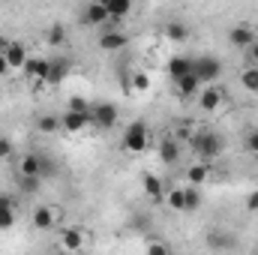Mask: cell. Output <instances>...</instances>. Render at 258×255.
Instances as JSON below:
<instances>
[{"label":"cell","mask_w":258,"mask_h":255,"mask_svg":"<svg viewBox=\"0 0 258 255\" xmlns=\"http://www.w3.org/2000/svg\"><path fill=\"white\" fill-rule=\"evenodd\" d=\"M222 138L216 135V132H195L192 135V150L198 159H204V162H210V159H216L219 153H222Z\"/></svg>","instance_id":"1"},{"label":"cell","mask_w":258,"mask_h":255,"mask_svg":"<svg viewBox=\"0 0 258 255\" xmlns=\"http://www.w3.org/2000/svg\"><path fill=\"white\" fill-rule=\"evenodd\" d=\"M150 144V132H147V123L144 120H132L123 132V150L129 153H144Z\"/></svg>","instance_id":"2"},{"label":"cell","mask_w":258,"mask_h":255,"mask_svg":"<svg viewBox=\"0 0 258 255\" xmlns=\"http://www.w3.org/2000/svg\"><path fill=\"white\" fill-rule=\"evenodd\" d=\"M192 72L201 78V84H216L219 81V75H222V63L216 60V57H198L192 63Z\"/></svg>","instance_id":"3"},{"label":"cell","mask_w":258,"mask_h":255,"mask_svg":"<svg viewBox=\"0 0 258 255\" xmlns=\"http://www.w3.org/2000/svg\"><path fill=\"white\" fill-rule=\"evenodd\" d=\"M48 63H51V60H45V57H27L24 72H27L33 90H42V84H45V78H48Z\"/></svg>","instance_id":"4"},{"label":"cell","mask_w":258,"mask_h":255,"mask_svg":"<svg viewBox=\"0 0 258 255\" xmlns=\"http://www.w3.org/2000/svg\"><path fill=\"white\" fill-rule=\"evenodd\" d=\"M90 117L99 129H111L117 123V105L114 102H99L96 108H90Z\"/></svg>","instance_id":"5"},{"label":"cell","mask_w":258,"mask_h":255,"mask_svg":"<svg viewBox=\"0 0 258 255\" xmlns=\"http://www.w3.org/2000/svg\"><path fill=\"white\" fill-rule=\"evenodd\" d=\"M222 99H225V96H222V90H219V87L204 84V87L198 90V108H201V111H207V114H213V111L222 105Z\"/></svg>","instance_id":"6"},{"label":"cell","mask_w":258,"mask_h":255,"mask_svg":"<svg viewBox=\"0 0 258 255\" xmlns=\"http://www.w3.org/2000/svg\"><path fill=\"white\" fill-rule=\"evenodd\" d=\"M60 123H63L66 132H81L87 123H93V117H90V111H72V108H66Z\"/></svg>","instance_id":"7"},{"label":"cell","mask_w":258,"mask_h":255,"mask_svg":"<svg viewBox=\"0 0 258 255\" xmlns=\"http://www.w3.org/2000/svg\"><path fill=\"white\" fill-rule=\"evenodd\" d=\"M84 21H87L90 27H105V24H108V9H105V3H99V0L87 3V9H84Z\"/></svg>","instance_id":"8"},{"label":"cell","mask_w":258,"mask_h":255,"mask_svg":"<svg viewBox=\"0 0 258 255\" xmlns=\"http://www.w3.org/2000/svg\"><path fill=\"white\" fill-rule=\"evenodd\" d=\"M126 33L123 30H102V36H99V48L102 51H120L123 45H126Z\"/></svg>","instance_id":"9"},{"label":"cell","mask_w":258,"mask_h":255,"mask_svg":"<svg viewBox=\"0 0 258 255\" xmlns=\"http://www.w3.org/2000/svg\"><path fill=\"white\" fill-rule=\"evenodd\" d=\"M255 39V33H252V27H246V24H237V27H231V33H228V42L234 45V48H249V42Z\"/></svg>","instance_id":"10"},{"label":"cell","mask_w":258,"mask_h":255,"mask_svg":"<svg viewBox=\"0 0 258 255\" xmlns=\"http://www.w3.org/2000/svg\"><path fill=\"white\" fill-rule=\"evenodd\" d=\"M159 159L165 162V165H174L177 159H180V141L177 138H162V144H159Z\"/></svg>","instance_id":"11"},{"label":"cell","mask_w":258,"mask_h":255,"mask_svg":"<svg viewBox=\"0 0 258 255\" xmlns=\"http://www.w3.org/2000/svg\"><path fill=\"white\" fill-rule=\"evenodd\" d=\"M54 222H57V216H54V210L48 204H42V207L33 210V228L36 231H48V228H54Z\"/></svg>","instance_id":"12"},{"label":"cell","mask_w":258,"mask_h":255,"mask_svg":"<svg viewBox=\"0 0 258 255\" xmlns=\"http://www.w3.org/2000/svg\"><path fill=\"white\" fill-rule=\"evenodd\" d=\"M60 246L66 252H78L84 246V231L81 228H63L60 231Z\"/></svg>","instance_id":"13"},{"label":"cell","mask_w":258,"mask_h":255,"mask_svg":"<svg viewBox=\"0 0 258 255\" xmlns=\"http://www.w3.org/2000/svg\"><path fill=\"white\" fill-rule=\"evenodd\" d=\"M174 81H177V93H180V96H198V90L204 87L195 72H186V75H180V78H174Z\"/></svg>","instance_id":"14"},{"label":"cell","mask_w":258,"mask_h":255,"mask_svg":"<svg viewBox=\"0 0 258 255\" xmlns=\"http://www.w3.org/2000/svg\"><path fill=\"white\" fill-rule=\"evenodd\" d=\"M15 225V204L9 195H0V231H9Z\"/></svg>","instance_id":"15"},{"label":"cell","mask_w":258,"mask_h":255,"mask_svg":"<svg viewBox=\"0 0 258 255\" xmlns=\"http://www.w3.org/2000/svg\"><path fill=\"white\" fill-rule=\"evenodd\" d=\"M66 72H69V60H66V57H57V60H51V63H48V78H45V84L57 87V84H60V81L66 78Z\"/></svg>","instance_id":"16"},{"label":"cell","mask_w":258,"mask_h":255,"mask_svg":"<svg viewBox=\"0 0 258 255\" xmlns=\"http://www.w3.org/2000/svg\"><path fill=\"white\" fill-rule=\"evenodd\" d=\"M6 60H9V69H24V63H27V48L21 42H9Z\"/></svg>","instance_id":"17"},{"label":"cell","mask_w":258,"mask_h":255,"mask_svg":"<svg viewBox=\"0 0 258 255\" xmlns=\"http://www.w3.org/2000/svg\"><path fill=\"white\" fill-rule=\"evenodd\" d=\"M132 3H135V0H111V3H105V9H108V21H123V18H129Z\"/></svg>","instance_id":"18"},{"label":"cell","mask_w":258,"mask_h":255,"mask_svg":"<svg viewBox=\"0 0 258 255\" xmlns=\"http://www.w3.org/2000/svg\"><path fill=\"white\" fill-rule=\"evenodd\" d=\"M207 177H210V171H207V162H204V159H198V162H192V165L186 168V183H192V186L207 183Z\"/></svg>","instance_id":"19"},{"label":"cell","mask_w":258,"mask_h":255,"mask_svg":"<svg viewBox=\"0 0 258 255\" xmlns=\"http://www.w3.org/2000/svg\"><path fill=\"white\" fill-rule=\"evenodd\" d=\"M42 165H45V159H42L39 153H27V156L18 162V171H21V174H39V177H42Z\"/></svg>","instance_id":"20"},{"label":"cell","mask_w":258,"mask_h":255,"mask_svg":"<svg viewBox=\"0 0 258 255\" xmlns=\"http://www.w3.org/2000/svg\"><path fill=\"white\" fill-rule=\"evenodd\" d=\"M192 57H171L168 60V75L171 78H180V75H186V72H192Z\"/></svg>","instance_id":"21"},{"label":"cell","mask_w":258,"mask_h":255,"mask_svg":"<svg viewBox=\"0 0 258 255\" xmlns=\"http://www.w3.org/2000/svg\"><path fill=\"white\" fill-rule=\"evenodd\" d=\"M36 129H39V132H45V135H54L57 129H63V123H60V117H57V114H42V117L36 120Z\"/></svg>","instance_id":"22"},{"label":"cell","mask_w":258,"mask_h":255,"mask_svg":"<svg viewBox=\"0 0 258 255\" xmlns=\"http://www.w3.org/2000/svg\"><path fill=\"white\" fill-rule=\"evenodd\" d=\"M165 36H168L171 42H186V39H189V27L180 24V21H171V24L165 27Z\"/></svg>","instance_id":"23"},{"label":"cell","mask_w":258,"mask_h":255,"mask_svg":"<svg viewBox=\"0 0 258 255\" xmlns=\"http://www.w3.org/2000/svg\"><path fill=\"white\" fill-rule=\"evenodd\" d=\"M207 243L213 249H234V237L231 234H222V231H210L207 234Z\"/></svg>","instance_id":"24"},{"label":"cell","mask_w":258,"mask_h":255,"mask_svg":"<svg viewBox=\"0 0 258 255\" xmlns=\"http://www.w3.org/2000/svg\"><path fill=\"white\" fill-rule=\"evenodd\" d=\"M141 183H144V192H147L153 201H159V198H162V180H159L156 174H144V180H141Z\"/></svg>","instance_id":"25"},{"label":"cell","mask_w":258,"mask_h":255,"mask_svg":"<svg viewBox=\"0 0 258 255\" xmlns=\"http://www.w3.org/2000/svg\"><path fill=\"white\" fill-rule=\"evenodd\" d=\"M165 201H168V207H171V210H183V207H186V189H183V186L168 189Z\"/></svg>","instance_id":"26"},{"label":"cell","mask_w":258,"mask_h":255,"mask_svg":"<svg viewBox=\"0 0 258 255\" xmlns=\"http://www.w3.org/2000/svg\"><path fill=\"white\" fill-rule=\"evenodd\" d=\"M240 84L249 90V93H258V66H246L240 72Z\"/></svg>","instance_id":"27"},{"label":"cell","mask_w":258,"mask_h":255,"mask_svg":"<svg viewBox=\"0 0 258 255\" xmlns=\"http://www.w3.org/2000/svg\"><path fill=\"white\" fill-rule=\"evenodd\" d=\"M198 207H201V186H192V183H189V186H186V207H183V210L189 213V210H198Z\"/></svg>","instance_id":"28"},{"label":"cell","mask_w":258,"mask_h":255,"mask_svg":"<svg viewBox=\"0 0 258 255\" xmlns=\"http://www.w3.org/2000/svg\"><path fill=\"white\" fill-rule=\"evenodd\" d=\"M48 42H51V45H63L66 42V27L63 24H54V27L48 30Z\"/></svg>","instance_id":"29"},{"label":"cell","mask_w":258,"mask_h":255,"mask_svg":"<svg viewBox=\"0 0 258 255\" xmlns=\"http://www.w3.org/2000/svg\"><path fill=\"white\" fill-rule=\"evenodd\" d=\"M132 87H135V90H147V87H150V75H147V72H135V75H132Z\"/></svg>","instance_id":"30"},{"label":"cell","mask_w":258,"mask_h":255,"mask_svg":"<svg viewBox=\"0 0 258 255\" xmlns=\"http://www.w3.org/2000/svg\"><path fill=\"white\" fill-rule=\"evenodd\" d=\"M66 108H72V111H90V105H87V99H84V96H69Z\"/></svg>","instance_id":"31"},{"label":"cell","mask_w":258,"mask_h":255,"mask_svg":"<svg viewBox=\"0 0 258 255\" xmlns=\"http://www.w3.org/2000/svg\"><path fill=\"white\" fill-rule=\"evenodd\" d=\"M246 150H249V153H255V156H258V129H252V132L246 135Z\"/></svg>","instance_id":"32"},{"label":"cell","mask_w":258,"mask_h":255,"mask_svg":"<svg viewBox=\"0 0 258 255\" xmlns=\"http://www.w3.org/2000/svg\"><path fill=\"white\" fill-rule=\"evenodd\" d=\"M9 156H12V141L0 135V159H9Z\"/></svg>","instance_id":"33"},{"label":"cell","mask_w":258,"mask_h":255,"mask_svg":"<svg viewBox=\"0 0 258 255\" xmlns=\"http://www.w3.org/2000/svg\"><path fill=\"white\" fill-rule=\"evenodd\" d=\"M246 57H249L252 63H258V39H252V42H249V48H246Z\"/></svg>","instance_id":"34"},{"label":"cell","mask_w":258,"mask_h":255,"mask_svg":"<svg viewBox=\"0 0 258 255\" xmlns=\"http://www.w3.org/2000/svg\"><path fill=\"white\" fill-rule=\"evenodd\" d=\"M246 210H249V213H258V192H252V195L246 198Z\"/></svg>","instance_id":"35"},{"label":"cell","mask_w":258,"mask_h":255,"mask_svg":"<svg viewBox=\"0 0 258 255\" xmlns=\"http://www.w3.org/2000/svg\"><path fill=\"white\" fill-rule=\"evenodd\" d=\"M147 249H150L153 255H165V252H168V246H165V243H150Z\"/></svg>","instance_id":"36"},{"label":"cell","mask_w":258,"mask_h":255,"mask_svg":"<svg viewBox=\"0 0 258 255\" xmlns=\"http://www.w3.org/2000/svg\"><path fill=\"white\" fill-rule=\"evenodd\" d=\"M9 72V60H6V54H0V75H6Z\"/></svg>","instance_id":"37"},{"label":"cell","mask_w":258,"mask_h":255,"mask_svg":"<svg viewBox=\"0 0 258 255\" xmlns=\"http://www.w3.org/2000/svg\"><path fill=\"white\" fill-rule=\"evenodd\" d=\"M9 42H12V39H6V36H0V54H6V48H9Z\"/></svg>","instance_id":"38"},{"label":"cell","mask_w":258,"mask_h":255,"mask_svg":"<svg viewBox=\"0 0 258 255\" xmlns=\"http://www.w3.org/2000/svg\"><path fill=\"white\" fill-rule=\"evenodd\" d=\"M99 3H111V0H99Z\"/></svg>","instance_id":"39"}]
</instances>
